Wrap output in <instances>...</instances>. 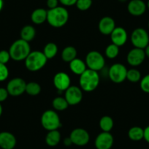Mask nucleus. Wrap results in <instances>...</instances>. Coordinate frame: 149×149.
Segmentation results:
<instances>
[{
  "label": "nucleus",
  "instance_id": "obj_38",
  "mask_svg": "<svg viewBox=\"0 0 149 149\" xmlns=\"http://www.w3.org/2000/svg\"><path fill=\"white\" fill-rule=\"evenodd\" d=\"M143 139L148 143H149V126H148L144 129V137H143Z\"/></svg>",
  "mask_w": 149,
  "mask_h": 149
},
{
  "label": "nucleus",
  "instance_id": "obj_19",
  "mask_svg": "<svg viewBox=\"0 0 149 149\" xmlns=\"http://www.w3.org/2000/svg\"><path fill=\"white\" fill-rule=\"evenodd\" d=\"M48 10L43 8H38L34 10L31 15V20L34 24L40 25L47 21Z\"/></svg>",
  "mask_w": 149,
  "mask_h": 149
},
{
  "label": "nucleus",
  "instance_id": "obj_17",
  "mask_svg": "<svg viewBox=\"0 0 149 149\" xmlns=\"http://www.w3.org/2000/svg\"><path fill=\"white\" fill-rule=\"evenodd\" d=\"M16 145V138L9 132H0V148L13 149Z\"/></svg>",
  "mask_w": 149,
  "mask_h": 149
},
{
  "label": "nucleus",
  "instance_id": "obj_39",
  "mask_svg": "<svg viewBox=\"0 0 149 149\" xmlns=\"http://www.w3.org/2000/svg\"><path fill=\"white\" fill-rule=\"evenodd\" d=\"M64 145L67 146H70L71 144H72V140H70V137H67V138L64 139Z\"/></svg>",
  "mask_w": 149,
  "mask_h": 149
},
{
  "label": "nucleus",
  "instance_id": "obj_43",
  "mask_svg": "<svg viewBox=\"0 0 149 149\" xmlns=\"http://www.w3.org/2000/svg\"><path fill=\"white\" fill-rule=\"evenodd\" d=\"M147 5L148 8V9H149V0H148V3H147V5Z\"/></svg>",
  "mask_w": 149,
  "mask_h": 149
},
{
  "label": "nucleus",
  "instance_id": "obj_13",
  "mask_svg": "<svg viewBox=\"0 0 149 149\" xmlns=\"http://www.w3.org/2000/svg\"><path fill=\"white\" fill-rule=\"evenodd\" d=\"M94 144L97 149H110L113 144V137L110 132H102L96 137Z\"/></svg>",
  "mask_w": 149,
  "mask_h": 149
},
{
  "label": "nucleus",
  "instance_id": "obj_11",
  "mask_svg": "<svg viewBox=\"0 0 149 149\" xmlns=\"http://www.w3.org/2000/svg\"><path fill=\"white\" fill-rule=\"evenodd\" d=\"M64 98L69 105H76L81 102L83 99L82 89L76 86H70L65 91Z\"/></svg>",
  "mask_w": 149,
  "mask_h": 149
},
{
  "label": "nucleus",
  "instance_id": "obj_3",
  "mask_svg": "<svg viewBox=\"0 0 149 149\" xmlns=\"http://www.w3.org/2000/svg\"><path fill=\"white\" fill-rule=\"evenodd\" d=\"M31 52V48L28 42L22 39L15 41L9 49L10 57L14 61L25 60Z\"/></svg>",
  "mask_w": 149,
  "mask_h": 149
},
{
  "label": "nucleus",
  "instance_id": "obj_8",
  "mask_svg": "<svg viewBox=\"0 0 149 149\" xmlns=\"http://www.w3.org/2000/svg\"><path fill=\"white\" fill-rule=\"evenodd\" d=\"M127 70L123 64L117 63L110 67L108 71V76L111 81L115 84H121L127 79Z\"/></svg>",
  "mask_w": 149,
  "mask_h": 149
},
{
  "label": "nucleus",
  "instance_id": "obj_44",
  "mask_svg": "<svg viewBox=\"0 0 149 149\" xmlns=\"http://www.w3.org/2000/svg\"><path fill=\"white\" fill-rule=\"evenodd\" d=\"M120 1H121V2H124V1H126V0H120Z\"/></svg>",
  "mask_w": 149,
  "mask_h": 149
},
{
  "label": "nucleus",
  "instance_id": "obj_29",
  "mask_svg": "<svg viewBox=\"0 0 149 149\" xmlns=\"http://www.w3.org/2000/svg\"><path fill=\"white\" fill-rule=\"evenodd\" d=\"M127 79L131 83H137L141 80V74L137 69H131L127 70Z\"/></svg>",
  "mask_w": 149,
  "mask_h": 149
},
{
  "label": "nucleus",
  "instance_id": "obj_16",
  "mask_svg": "<svg viewBox=\"0 0 149 149\" xmlns=\"http://www.w3.org/2000/svg\"><path fill=\"white\" fill-rule=\"evenodd\" d=\"M147 5L143 0H131L127 5L128 12L134 16H140L145 13Z\"/></svg>",
  "mask_w": 149,
  "mask_h": 149
},
{
  "label": "nucleus",
  "instance_id": "obj_23",
  "mask_svg": "<svg viewBox=\"0 0 149 149\" xmlns=\"http://www.w3.org/2000/svg\"><path fill=\"white\" fill-rule=\"evenodd\" d=\"M77 51L72 46H67L64 48L61 52V58L65 62H71L72 60L76 58Z\"/></svg>",
  "mask_w": 149,
  "mask_h": 149
},
{
  "label": "nucleus",
  "instance_id": "obj_15",
  "mask_svg": "<svg viewBox=\"0 0 149 149\" xmlns=\"http://www.w3.org/2000/svg\"><path fill=\"white\" fill-rule=\"evenodd\" d=\"M71 81L68 74L63 72H59L54 78V85L58 91H66L70 86Z\"/></svg>",
  "mask_w": 149,
  "mask_h": 149
},
{
  "label": "nucleus",
  "instance_id": "obj_9",
  "mask_svg": "<svg viewBox=\"0 0 149 149\" xmlns=\"http://www.w3.org/2000/svg\"><path fill=\"white\" fill-rule=\"evenodd\" d=\"M26 86V83L24 79L21 78H15L8 82L6 88L9 93V95L17 97L25 92Z\"/></svg>",
  "mask_w": 149,
  "mask_h": 149
},
{
  "label": "nucleus",
  "instance_id": "obj_26",
  "mask_svg": "<svg viewBox=\"0 0 149 149\" xmlns=\"http://www.w3.org/2000/svg\"><path fill=\"white\" fill-rule=\"evenodd\" d=\"M42 52L48 59H51V58L55 57V56L57 54L58 47H57L56 44L54 43V42H49L44 47Z\"/></svg>",
  "mask_w": 149,
  "mask_h": 149
},
{
  "label": "nucleus",
  "instance_id": "obj_35",
  "mask_svg": "<svg viewBox=\"0 0 149 149\" xmlns=\"http://www.w3.org/2000/svg\"><path fill=\"white\" fill-rule=\"evenodd\" d=\"M8 96H9V93L7 88H0V103L5 101L8 99Z\"/></svg>",
  "mask_w": 149,
  "mask_h": 149
},
{
  "label": "nucleus",
  "instance_id": "obj_42",
  "mask_svg": "<svg viewBox=\"0 0 149 149\" xmlns=\"http://www.w3.org/2000/svg\"><path fill=\"white\" fill-rule=\"evenodd\" d=\"M2 110H3V109H2V104H1V103H0V117H1V116H2Z\"/></svg>",
  "mask_w": 149,
  "mask_h": 149
},
{
  "label": "nucleus",
  "instance_id": "obj_10",
  "mask_svg": "<svg viewBox=\"0 0 149 149\" xmlns=\"http://www.w3.org/2000/svg\"><path fill=\"white\" fill-rule=\"evenodd\" d=\"M72 144L78 146H86L89 142L90 136L88 132L82 128L74 129L72 131L70 135Z\"/></svg>",
  "mask_w": 149,
  "mask_h": 149
},
{
  "label": "nucleus",
  "instance_id": "obj_7",
  "mask_svg": "<svg viewBox=\"0 0 149 149\" xmlns=\"http://www.w3.org/2000/svg\"><path fill=\"white\" fill-rule=\"evenodd\" d=\"M131 42L134 48L145 49L149 45V35L146 29L137 28L131 34Z\"/></svg>",
  "mask_w": 149,
  "mask_h": 149
},
{
  "label": "nucleus",
  "instance_id": "obj_31",
  "mask_svg": "<svg viewBox=\"0 0 149 149\" xmlns=\"http://www.w3.org/2000/svg\"><path fill=\"white\" fill-rule=\"evenodd\" d=\"M92 5V0H78L76 2V7L81 11H86L89 9Z\"/></svg>",
  "mask_w": 149,
  "mask_h": 149
},
{
  "label": "nucleus",
  "instance_id": "obj_37",
  "mask_svg": "<svg viewBox=\"0 0 149 149\" xmlns=\"http://www.w3.org/2000/svg\"><path fill=\"white\" fill-rule=\"evenodd\" d=\"M58 0H47V6L50 9H54L58 7Z\"/></svg>",
  "mask_w": 149,
  "mask_h": 149
},
{
  "label": "nucleus",
  "instance_id": "obj_30",
  "mask_svg": "<svg viewBox=\"0 0 149 149\" xmlns=\"http://www.w3.org/2000/svg\"><path fill=\"white\" fill-rule=\"evenodd\" d=\"M118 53H119V47L113 43L107 45L105 49V56L110 59H113L117 57Z\"/></svg>",
  "mask_w": 149,
  "mask_h": 149
},
{
  "label": "nucleus",
  "instance_id": "obj_40",
  "mask_svg": "<svg viewBox=\"0 0 149 149\" xmlns=\"http://www.w3.org/2000/svg\"><path fill=\"white\" fill-rule=\"evenodd\" d=\"M144 51H145V54H146V56H147L148 58H149V45L145 48Z\"/></svg>",
  "mask_w": 149,
  "mask_h": 149
},
{
  "label": "nucleus",
  "instance_id": "obj_18",
  "mask_svg": "<svg viewBox=\"0 0 149 149\" xmlns=\"http://www.w3.org/2000/svg\"><path fill=\"white\" fill-rule=\"evenodd\" d=\"M99 30L104 35H110L116 28L115 21L109 16H105L100 20L99 23Z\"/></svg>",
  "mask_w": 149,
  "mask_h": 149
},
{
  "label": "nucleus",
  "instance_id": "obj_41",
  "mask_svg": "<svg viewBox=\"0 0 149 149\" xmlns=\"http://www.w3.org/2000/svg\"><path fill=\"white\" fill-rule=\"evenodd\" d=\"M3 6H4L3 0H0V12L2 11V8H3Z\"/></svg>",
  "mask_w": 149,
  "mask_h": 149
},
{
  "label": "nucleus",
  "instance_id": "obj_21",
  "mask_svg": "<svg viewBox=\"0 0 149 149\" xmlns=\"http://www.w3.org/2000/svg\"><path fill=\"white\" fill-rule=\"evenodd\" d=\"M60 140H61V134L58 130L48 131V133L45 137V143L51 147L57 146L59 143Z\"/></svg>",
  "mask_w": 149,
  "mask_h": 149
},
{
  "label": "nucleus",
  "instance_id": "obj_34",
  "mask_svg": "<svg viewBox=\"0 0 149 149\" xmlns=\"http://www.w3.org/2000/svg\"><path fill=\"white\" fill-rule=\"evenodd\" d=\"M10 58L11 57L9 51H6V50L0 51V63L6 64L10 61Z\"/></svg>",
  "mask_w": 149,
  "mask_h": 149
},
{
  "label": "nucleus",
  "instance_id": "obj_24",
  "mask_svg": "<svg viewBox=\"0 0 149 149\" xmlns=\"http://www.w3.org/2000/svg\"><path fill=\"white\" fill-rule=\"evenodd\" d=\"M128 136L133 141H140L144 137V130L140 127H133L129 130Z\"/></svg>",
  "mask_w": 149,
  "mask_h": 149
},
{
  "label": "nucleus",
  "instance_id": "obj_36",
  "mask_svg": "<svg viewBox=\"0 0 149 149\" xmlns=\"http://www.w3.org/2000/svg\"><path fill=\"white\" fill-rule=\"evenodd\" d=\"M60 3L63 5L64 6H73V5H76V2L78 0H58Z\"/></svg>",
  "mask_w": 149,
  "mask_h": 149
},
{
  "label": "nucleus",
  "instance_id": "obj_33",
  "mask_svg": "<svg viewBox=\"0 0 149 149\" xmlns=\"http://www.w3.org/2000/svg\"><path fill=\"white\" fill-rule=\"evenodd\" d=\"M9 75V70L6 64L0 63V82L5 81Z\"/></svg>",
  "mask_w": 149,
  "mask_h": 149
},
{
  "label": "nucleus",
  "instance_id": "obj_4",
  "mask_svg": "<svg viewBox=\"0 0 149 149\" xmlns=\"http://www.w3.org/2000/svg\"><path fill=\"white\" fill-rule=\"evenodd\" d=\"M48 58L44 55L43 52L34 51L30 52L25 59V66L31 72H37L41 70L46 64Z\"/></svg>",
  "mask_w": 149,
  "mask_h": 149
},
{
  "label": "nucleus",
  "instance_id": "obj_28",
  "mask_svg": "<svg viewBox=\"0 0 149 149\" xmlns=\"http://www.w3.org/2000/svg\"><path fill=\"white\" fill-rule=\"evenodd\" d=\"M41 86L39 84L36 82H30L26 84V91L27 94L31 96H36L40 93Z\"/></svg>",
  "mask_w": 149,
  "mask_h": 149
},
{
  "label": "nucleus",
  "instance_id": "obj_20",
  "mask_svg": "<svg viewBox=\"0 0 149 149\" xmlns=\"http://www.w3.org/2000/svg\"><path fill=\"white\" fill-rule=\"evenodd\" d=\"M70 68L73 73L78 75H81L87 70L86 62L77 58L70 62Z\"/></svg>",
  "mask_w": 149,
  "mask_h": 149
},
{
  "label": "nucleus",
  "instance_id": "obj_5",
  "mask_svg": "<svg viewBox=\"0 0 149 149\" xmlns=\"http://www.w3.org/2000/svg\"><path fill=\"white\" fill-rule=\"evenodd\" d=\"M41 124L48 131L56 130L61 126L59 116L56 112L52 110H48L42 113Z\"/></svg>",
  "mask_w": 149,
  "mask_h": 149
},
{
  "label": "nucleus",
  "instance_id": "obj_27",
  "mask_svg": "<svg viewBox=\"0 0 149 149\" xmlns=\"http://www.w3.org/2000/svg\"><path fill=\"white\" fill-rule=\"evenodd\" d=\"M53 107L56 110L58 111H63L68 107L69 104L64 97H57L53 100Z\"/></svg>",
  "mask_w": 149,
  "mask_h": 149
},
{
  "label": "nucleus",
  "instance_id": "obj_1",
  "mask_svg": "<svg viewBox=\"0 0 149 149\" xmlns=\"http://www.w3.org/2000/svg\"><path fill=\"white\" fill-rule=\"evenodd\" d=\"M69 20V13L65 8L57 7L48 10L47 21L55 28H60L65 25Z\"/></svg>",
  "mask_w": 149,
  "mask_h": 149
},
{
  "label": "nucleus",
  "instance_id": "obj_14",
  "mask_svg": "<svg viewBox=\"0 0 149 149\" xmlns=\"http://www.w3.org/2000/svg\"><path fill=\"white\" fill-rule=\"evenodd\" d=\"M112 43L118 47L123 46L127 42L128 35L127 32L123 27H116L110 34Z\"/></svg>",
  "mask_w": 149,
  "mask_h": 149
},
{
  "label": "nucleus",
  "instance_id": "obj_6",
  "mask_svg": "<svg viewBox=\"0 0 149 149\" xmlns=\"http://www.w3.org/2000/svg\"><path fill=\"white\" fill-rule=\"evenodd\" d=\"M105 60L100 52L96 51H90L86 57V64L88 69L98 72L104 67Z\"/></svg>",
  "mask_w": 149,
  "mask_h": 149
},
{
  "label": "nucleus",
  "instance_id": "obj_32",
  "mask_svg": "<svg viewBox=\"0 0 149 149\" xmlns=\"http://www.w3.org/2000/svg\"><path fill=\"white\" fill-rule=\"evenodd\" d=\"M140 88L145 93L149 94V74H146L140 80Z\"/></svg>",
  "mask_w": 149,
  "mask_h": 149
},
{
  "label": "nucleus",
  "instance_id": "obj_22",
  "mask_svg": "<svg viewBox=\"0 0 149 149\" xmlns=\"http://www.w3.org/2000/svg\"><path fill=\"white\" fill-rule=\"evenodd\" d=\"M36 34V30L32 26L26 25L22 28L21 31V39L30 42L34 38Z\"/></svg>",
  "mask_w": 149,
  "mask_h": 149
},
{
  "label": "nucleus",
  "instance_id": "obj_2",
  "mask_svg": "<svg viewBox=\"0 0 149 149\" xmlns=\"http://www.w3.org/2000/svg\"><path fill=\"white\" fill-rule=\"evenodd\" d=\"M79 84L83 91L87 92L92 91L98 87L100 84V75L97 72L87 69L80 75Z\"/></svg>",
  "mask_w": 149,
  "mask_h": 149
},
{
  "label": "nucleus",
  "instance_id": "obj_12",
  "mask_svg": "<svg viewBox=\"0 0 149 149\" xmlns=\"http://www.w3.org/2000/svg\"><path fill=\"white\" fill-rule=\"evenodd\" d=\"M146 57L144 49L134 48L130 51L127 54V60L130 65L132 67H137L143 64Z\"/></svg>",
  "mask_w": 149,
  "mask_h": 149
},
{
  "label": "nucleus",
  "instance_id": "obj_45",
  "mask_svg": "<svg viewBox=\"0 0 149 149\" xmlns=\"http://www.w3.org/2000/svg\"><path fill=\"white\" fill-rule=\"evenodd\" d=\"M148 28H149V21H148Z\"/></svg>",
  "mask_w": 149,
  "mask_h": 149
},
{
  "label": "nucleus",
  "instance_id": "obj_25",
  "mask_svg": "<svg viewBox=\"0 0 149 149\" xmlns=\"http://www.w3.org/2000/svg\"><path fill=\"white\" fill-rule=\"evenodd\" d=\"M113 120L108 116H104L102 117L100 121V127L102 132H110L113 127Z\"/></svg>",
  "mask_w": 149,
  "mask_h": 149
}]
</instances>
